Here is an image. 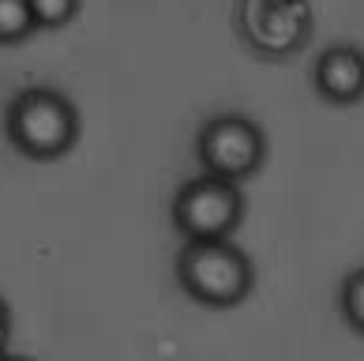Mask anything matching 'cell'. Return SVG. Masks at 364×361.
I'll return each mask as SVG.
<instances>
[{
  "label": "cell",
  "instance_id": "8fae6325",
  "mask_svg": "<svg viewBox=\"0 0 364 361\" xmlns=\"http://www.w3.org/2000/svg\"><path fill=\"white\" fill-rule=\"evenodd\" d=\"M4 361H34V357H16V354H8Z\"/></svg>",
  "mask_w": 364,
  "mask_h": 361
},
{
  "label": "cell",
  "instance_id": "7a4b0ae2",
  "mask_svg": "<svg viewBox=\"0 0 364 361\" xmlns=\"http://www.w3.org/2000/svg\"><path fill=\"white\" fill-rule=\"evenodd\" d=\"M173 271L177 286L207 309H233L255 286L248 252L233 241H184Z\"/></svg>",
  "mask_w": 364,
  "mask_h": 361
},
{
  "label": "cell",
  "instance_id": "ba28073f",
  "mask_svg": "<svg viewBox=\"0 0 364 361\" xmlns=\"http://www.w3.org/2000/svg\"><path fill=\"white\" fill-rule=\"evenodd\" d=\"M38 31L26 0H0V46H19Z\"/></svg>",
  "mask_w": 364,
  "mask_h": 361
},
{
  "label": "cell",
  "instance_id": "5b68a950",
  "mask_svg": "<svg viewBox=\"0 0 364 361\" xmlns=\"http://www.w3.org/2000/svg\"><path fill=\"white\" fill-rule=\"evenodd\" d=\"M169 219L184 241H229L245 222V192L240 184L199 173L177 189Z\"/></svg>",
  "mask_w": 364,
  "mask_h": 361
},
{
  "label": "cell",
  "instance_id": "7c38bea8",
  "mask_svg": "<svg viewBox=\"0 0 364 361\" xmlns=\"http://www.w3.org/2000/svg\"><path fill=\"white\" fill-rule=\"evenodd\" d=\"M4 357H8V354H4V342H0V361H4Z\"/></svg>",
  "mask_w": 364,
  "mask_h": 361
},
{
  "label": "cell",
  "instance_id": "30bf717a",
  "mask_svg": "<svg viewBox=\"0 0 364 361\" xmlns=\"http://www.w3.org/2000/svg\"><path fill=\"white\" fill-rule=\"evenodd\" d=\"M8 328H11V309H8V301L0 298V342H8Z\"/></svg>",
  "mask_w": 364,
  "mask_h": 361
},
{
  "label": "cell",
  "instance_id": "3957f363",
  "mask_svg": "<svg viewBox=\"0 0 364 361\" xmlns=\"http://www.w3.org/2000/svg\"><path fill=\"white\" fill-rule=\"evenodd\" d=\"M233 31L252 57L289 61L316 34V11L308 0H240L233 8Z\"/></svg>",
  "mask_w": 364,
  "mask_h": 361
},
{
  "label": "cell",
  "instance_id": "6da1fadb",
  "mask_svg": "<svg viewBox=\"0 0 364 361\" xmlns=\"http://www.w3.org/2000/svg\"><path fill=\"white\" fill-rule=\"evenodd\" d=\"M4 136L34 162L64 158L79 140V110L57 87H23L4 110Z\"/></svg>",
  "mask_w": 364,
  "mask_h": 361
},
{
  "label": "cell",
  "instance_id": "52a82bcc",
  "mask_svg": "<svg viewBox=\"0 0 364 361\" xmlns=\"http://www.w3.org/2000/svg\"><path fill=\"white\" fill-rule=\"evenodd\" d=\"M338 313L346 320L349 331H357L364 339V267L349 271L342 278V290H338Z\"/></svg>",
  "mask_w": 364,
  "mask_h": 361
},
{
  "label": "cell",
  "instance_id": "277c9868",
  "mask_svg": "<svg viewBox=\"0 0 364 361\" xmlns=\"http://www.w3.org/2000/svg\"><path fill=\"white\" fill-rule=\"evenodd\" d=\"M196 158L207 177L240 184L267 162V132L248 113H210L196 132Z\"/></svg>",
  "mask_w": 364,
  "mask_h": 361
},
{
  "label": "cell",
  "instance_id": "9c48e42d",
  "mask_svg": "<svg viewBox=\"0 0 364 361\" xmlns=\"http://www.w3.org/2000/svg\"><path fill=\"white\" fill-rule=\"evenodd\" d=\"M26 8L38 31H53V26L60 31L79 16V0H26Z\"/></svg>",
  "mask_w": 364,
  "mask_h": 361
},
{
  "label": "cell",
  "instance_id": "8992f818",
  "mask_svg": "<svg viewBox=\"0 0 364 361\" xmlns=\"http://www.w3.org/2000/svg\"><path fill=\"white\" fill-rule=\"evenodd\" d=\"M308 79L327 105H357L364 98V49L357 42L323 46L308 68Z\"/></svg>",
  "mask_w": 364,
  "mask_h": 361
}]
</instances>
